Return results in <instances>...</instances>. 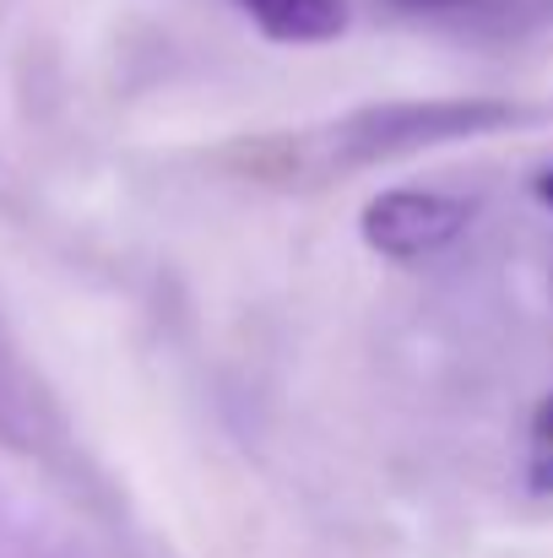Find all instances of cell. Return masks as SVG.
<instances>
[{
  "label": "cell",
  "mask_w": 553,
  "mask_h": 558,
  "mask_svg": "<svg viewBox=\"0 0 553 558\" xmlns=\"http://www.w3.org/2000/svg\"><path fill=\"white\" fill-rule=\"evenodd\" d=\"M538 195L553 206V169H543V174H538Z\"/></svg>",
  "instance_id": "5"
},
{
  "label": "cell",
  "mask_w": 553,
  "mask_h": 558,
  "mask_svg": "<svg viewBox=\"0 0 553 558\" xmlns=\"http://www.w3.org/2000/svg\"><path fill=\"white\" fill-rule=\"evenodd\" d=\"M532 488L538 494H553V390L549 401L538 407V423H532Z\"/></svg>",
  "instance_id": "4"
},
{
  "label": "cell",
  "mask_w": 553,
  "mask_h": 558,
  "mask_svg": "<svg viewBox=\"0 0 553 558\" xmlns=\"http://www.w3.org/2000/svg\"><path fill=\"white\" fill-rule=\"evenodd\" d=\"M472 206L445 190H385L364 206V244L390 260H423L467 228Z\"/></svg>",
  "instance_id": "2"
},
{
  "label": "cell",
  "mask_w": 553,
  "mask_h": 558,
  "mask_svg": "<svg viewBox=\"0 0 553 558\" xmlns=\"http://www.w3.org/2000/svg\"><path fill=\"white\" fill-rule=\"evenodd\" d=\"M527 109H516L510 98H429V104H385L364 109L337 131V147L369 163V158H396V153H418V147H440V142H478L494 136L505 125H516Z\"/></svg>",
  "instance_id": "1"
},
{
  "label": "cell",
  "mask_w": 553,
  "mask_h": 558,
  "mask_svg": "<svg viewBox=\"0 0 553 558\" xmlns=\"http://www.w3.org/2000/svg\"><path fill=\"white\" fill-rule=\"evenodd\" d=\"M255 27L277 44H326L348 27V5L342 0H239Z\"/></svg>",
  "instance_id": "3"
}]
</instances>
